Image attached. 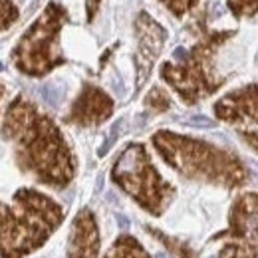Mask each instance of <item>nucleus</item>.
Listing matches in <instances>:
<instances>
[{
  "label": "nucleus",
  "instance_id": "f257e3e1",
  "mask_svg": "<svg viewBox=\"0 0 258 258\" xmlns=\"http://www.w3.org/2000/svg\"><path fill=\"white\" fill-rule=\"evenodd\" d=\"M4 135L16 141L20 167L36 175L40 183L64 187L74 175L70 149L58 127L36 111L32 103L16 99L8 109Z\"/></svg>",
  "mask_w": 258,
  "mask_h": 258
},
{
  "label": "nucleus",
  "instance_id": "f03ea898",
  "mask_svg": "<svg viewBox=\"0 0 258 258\" xmlns=\"http://www.w3.org/2000/svg\"><path fill=\"white\" fill-rule=\"evenodd\" d=\"M16 207L20 215L0 205V250L4 258H18L40 246L50 230L62 223V211L48 197L34 191H18Z\"/></svg>",
  "mask_w": 258,
  "mask_h": 258
},
{
  "label": "nucleus",
  "instance_id": "7ed1b4c3",
  "mask_svg": "<svg viewBox=\"0 0 258 258\" xmlns=\"http://www.w3.org/2000/svg\"><path fill=\"white\" fill-rule=\"evenodd\" d=\"M153 143L163 159L187 177L225 183L226 187H236L244 181V171L240 163L213 145L171 135L167 131L157 133L153 137Z\"/></svg>",
  "mask_w": 258,
  "mask_h": 258
},
{
  "label": "nucleus",
  "instance_id": "20e7f679",
  "mask_svg": "<svg viewBox=\"0 0 258 258\" xmlns=\"http://www.w3.org/2000/svg\"><path fill=\"white\" fill-rule=\"evenodd\" d=\"M66 20V10L60 4H50L42 18L26 32L18 48L14 50V62L20 72L30 76H40L62 64L58 52V34Z\"/></svg>",
  "mask_w": 258,
  "mask_h": 258
},
{
  "label": "nucleus",
  "instance_id": "39448f33",
  "mask_svg": "<svg viewBox=\"0 0 258 258\" xmlns=\"http://www.w3.org/2000/svg\"><path fill=\"white\" fill-rule=\"evenodd\" d=\"M113 179L153 215H161L163 207L173 195V189L163 183L151 167L143 145H129L113 167Z\"/></svg>",
  "mask_w": 258,
  "mask_h": 258
},
{
  "label": "nucleus",
  "instance_id": "423d86ee",
  "mask_svg": "<svg viewBox=\"0 0 258 258\" xmlns=\"http://www.w3.org/2000/svg\"><path fill=\"white\" fill-rule=\"evenodd\" d=\"M137 34H139V54H137L139 80H137V86H141L145 82V78L149 76L153 62L157 60V56L161 52L167 32L155 20H151L147 14H139V18H137Z\"/></svg>",
  "mask_w": 258,
  "mask_h": 258
},
{
  "label": "nucleus",
  "instance_id": "0eeeda50",
  "mask_svg": "<svg viewBox=\"0 0 258 258\" xmlns=\"http://www.w3.org/2000/svg\"><path fill=\"white\" fill-rule=\"evenodd\" d=\"M113 111L111 99L105 96L101 90L86 86L82 96L72 107V113L68 115V121L78 123V125H96L107 119Z\"/></svg>",
  "mask_w": 258,
  "mask_h": 258
},
{
  "label": "nucleus",
  "instance_id": "6e6552de",
  "mask_svg": "<svg viewBox=\"0 0 258 258\" xmlns=\"http://www.w3.org/2000/svg\"><path fill=\"white\" fill-rule=\"evenodd\" d=\"M215 111L223 119H252L258 121V86L226 96Z\"/></svg>",
  "mask_w": 258,
  "mask_h": 258
},
{
  "label": "nucleus",
  "instance_id": "1a4fd4ad",
  "mask_svg": "<svg viewBox=\"0 0 258 258\" xmlns=\"http://www.w3.org/2000/svg\"><path fill=\"white\" fill-rule=\"evenodd\" d=\"M97 254V228L90 211H82L74 223L70 258H94Z\"/></svg>",
  "mask_w": 258,
  "mask_h": 258
},
{
  "label": "nucleus",
  "instance_id": "9d476101",
  "mask_svg": "<svg viewBox=\"0 0 258 258\" xmlns=\"http://www.w3.org/2000/svg\"><path fill=\"white\" fill-rule=\"evenodd\" d=\"M107 258H149V256L143 252V248H141L135 240H131V238H121V240L113 246V252Z\"/></svg>",
  "mask_w": 258,
  "mask_h": 258
},
{
  "label": "nucleus",
  "instance_id": "9b49d317",
  "mask_svg": "<svg viewBox=\"0 0 258 258\" xmlns=\"http://www.w3.org/2000/svg\"><path fill=\"white\" fill-rule=\"evenodd\" d=\"M18 18V10L12 0H0V30L8 28Z\"/></svg>",
  "mask_w": 258,
  "mask_h": 258
},
{
  "label": "nucleus",
  "instance_id": "f8f14e48",
  "mask_svg": "<svg viewBox=\"0 0 258 258\" xmlns=\"http://www.w3.org/2000/svg\"><path fill=\"white\" fill-rule=\"evenodd\" d=\"M228 4H230V10L236 16L254 14L258 10V0H228Z\"/></svg>",
  "mask_w": 258,
  "mask_h": 258
},
{
  "label": "nucleus",
  "instance_id": "ddd939ff",
  "mask_svg": "<svg viewBox=\"0 0 258 258\" xmlns=\"http://www.w3.org/2000/svg\"><path fill=\"white\" fill-rule=\"evenodd\" d=\"M147 103H153V107L161 111V109H167V107H169V97L163 94V90L155 88V90L149 94V97H147Z\"/></svg>",
  "mask_w": 258,
  "mask_h": 258
},
{
  "label": "nucleus",
  "instance_id": "4468645a",
  "mask_svg": "<svg viewBox=\"0 0 258 258\" xmlns=\"http://www.w3.org/2000/svg\"><path fill=\"white\" fill-rule=\"evenodd\" d=\"M177 16H181V14H185L189 8H193V4L197 0H163Z\"/></svg>",
  "mask_w": 258,
  "mask_h": 258
},
{
  "label": "nucleus",
  "instance_id": "2eb2a0df",
  "mask_svg": "<svg viewBox=\"0 0 258 258\" xmlns=\"http://www.w3.org/2000/svg\"><path fill=\"white\" fill-rule=\"evenodd\" d=\"M119 127H121V121H117L113 127H111V131H109V137H107V141L103 143V147L99 149V155H105L107 151H109V147L113 145V141L117 139V135H119Z\"/></svg>",
  "mask_w": 258,
  "mask_h": 258
},
{
  "label": "nucleus",
  "instance_id": "dca6fc26",
  "mask_svg": "<svg viewBox=\"0 0 258 258\" xmlns=\"http://www.w3.org/2000/svg\"><path fill=\"white\" fill-rule=\"evenodd\" d=\"M42 97H44L48 103H58L62 94H60L54 86H44V88H42Z\"/></svg>",
  "mask_w": 258,
  "mask_h": 258
},
{
  "label": "nucleus",
  "instance_id": "f3484780",
  "mask_svg": "<svg viewBox=\"0 0 258 258\" xmlns=\"http://www.w3.org/2000/svg\"><path fill=\"white\" fill-rule=\"evenodd\" d=\"M187 123H189V125H197V127H213V121L207 119L205 115H195L193 119H189Z\"/></svg>",
  "mask_w": 258,
  "mask_h": 258
},
{
  "label": "nucleus",
  "instance_id": "a211bd4d",
  "mask_svg": "<svg viewBox=\"0 0 258 258\" xmlns=\"http://www.w3.org/2000/svg\"><path fill=\"white\" fill-rule=\"evenodd\" d=\"M99 2H101V0H88V18H90V20L96 16L97 8H99Z\"/></svg>",
  "mask_w": 258,
  "mask_h": 258
},
{
  "label": "nucleus",
  "instance_id": "6ab92c4d",
  "mask_svg": "<svg viewBox=\"0 0 258 258\" xmlns=\"http://www.w3.org/2000/svg\"><path fill=\"white\" fill-rule=\"evenodd\" d=\"M244 139H246L252 147H256L258 149V133H244Z\"/></svg>",
  "mask_w": 258,
  "mask_h": 258
},
{
  "label": "nucleus",
  "instance_id": "aec40b11",
  "mask_svg": "<svg viewBox=\"0 0 258 258\" xmlns=\"http://www.w3.org/2000/svg\"><path fill=\"white\" fill-rule=\"evenodd\" d=\"M117 221H119V226H121V228H127V219H125L123 215H119V219H117Z\"/></svg>",
  "mask_w": 258,
  "mask_h": 258
},
{
  "label": "nucleus",
  "instance_id": "412c9836",
  "mask_svg": "<svg viewBox=\"0 0 258 258\" xmlns=\"http://www.w3.org/2000/svg\"><path fill=\"white\" fill-rule=\"evenodd\" d=\"M2 94H4V88H2V86H0V97H2Z\"/></svg>",
  "mask_w": 258,
  "mask_h": 258
},
{
  "label": "nucleus",
  "instance_id": "4be33fe9",
  "mask_svg": "<svg viewBox=\"0 0 258 258\" xmlns=\"http://www.w3.org/2000/svg\"><path fill=\"white\" fill-rule=\"evenodd\" d=\"M0 70H2V64H0Z\"/></svg>",
  "mask_w": 258,
  "mask_h": 258
}]
</instances>
